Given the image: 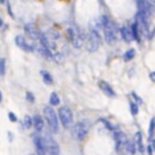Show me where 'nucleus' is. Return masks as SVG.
<instances>
[{
    "label": "nucleus",
    "mask_w": 155,
    "mask_h": 155,
    "mask_svg": "<svg viewBox=\"0 0 155 155\" xmlns=\"http://www.w3.org/2000/svg\"><path fill=\"white\" fill-rule=\"evenodd\" d=\"M41 75H42V78H43V81H44L47 85H53L54 79H53V76H51V74H50L48 71L42 69V71H41Z\"/></svg>",
    "instance_id": "17"
},
{
    "label": "nucleus",
    "mask_w": 155,
    "mask_h": 155,
    "mask_svg": "<svg viewBox=\"0 0 155 155\" xmlns=\"http://www.w3.org/2000/svg\"><path fill=\"white\" fill-rule=\"evenodd\" d=\"M135 49H129L125 51V54H124V61H130L135 57Z\"/></svg>",
    "instance_id": "21"
},
{
    "label": "nucleus",
    "mask_w": 155,
    "mask_h": 155,
    "mask_svg": "<svg viewBox=\"0 0 155 155\" xmlns=\"http://www.w3.org/2000/svg\"><path fill=\"white\" fill-rule=\"evenodd\" d=\"M149 78L152 79V81H153V82H155V71H154V72H152V73L149 74Z\"/></svg>",
    "instance_id": "29"
},
{
    "label": "nucleus",
    "mask_w": 155,
    "mask_h": 155,
    "mask_svg": "<svg viewBox=\"0 0 155 155\" xmlns=\"http://www.w3.org/2000/svg\"><path fill=\"white\" fill-rule=\"evenodd\" d=\"M5 59L4 57H1L0 59V74H1V76H4L5 75Z\"/></svg>",
    "instance_id": "25"
},
{
    "label": "nucleus",
    "mask_w": 155,
    "mask_h": 155,
    "mask_svg": "<svg viewBox=\"0 0 155 155\" xmlns=\"http://www.w3.org/2000/svg\"><path fill=\"white\" fill-rule=\"evenodd\" d=\"M85 45H86V49L88 51H91V53H93V51H96L98 48H99V44H100V36L99 34L92 29L91 32H89L88 36H86V40H85Z\"/></svg>",
    "instance_id": "6"
},
{
    "label": "nucleus",
    "mask_w": 155,
    "mask_h": 155,
    "mask_svg": "<svg viewBox=\"0 0 155 155\" xmlns=\"http://www.w3.org/2000/svg\"><path fill=\"white\" fill-rule=\"evenodd\" d=\"M15 41H16V44H17L22 50L28 51V53H31V51H34V45L30 44V43H29L27 40H25V38H24L22 35L16 36Z\"/></svg>",
    "instance_id": "11"
},
{
    "label": "nucleus",
    "mask_w": 155,
    "mask_h": 155,
    "mask_svg": "<svg viewBox=\"0 0 155 155\" xmlns=\"http://www.w3.org/2000/svg\"><path fill=\"white\" fill-rule=\"evenodd\" d=\"M133 96L135 97V99H136V101H140V103H141V98H140V97H137V96H136L135 93H133Z\"/></svg>",
    "instance_id": "31"
},
{
    "label": "nucleus",
    "mask_w": 155,
    "mask_h": 155,
    "mask_svg": "<svg viewBox=\"0 0 155 155\" xmlns=\"http://www.w3.org/2000/svg\"><path fill=\"white\" fill-rule=\"evenodd\" d=\"M99 24L100 27L104 30V38L108 44H113L116 43L117 40V29H116L115 24L106 17V16H101L99 18Z\"/></svg>",
    "instance_id": "2"
},
{
    "label": "nucleus",
    "mask_w": 155,
    "mask_h": 155,
    "mask_svg": "<svg viewBox=\"0 0 155 155\" xmlns=\"http://www.w3.org/2000/svg\"><path fill=\"white\" fill-rule=\"evenodd\" d=\"M43 113H44V117L49 124V128H50V130L53 131L54 134H56L59 131V117H57V115L56 112L54 111L53 108H50V106H45L43 109Z\"/></svg>",
    "instance_id": "3"
},
{
    "label": "nucleus",
    "mask_w": 155,
    "mask_h": 155,
    "mask_svg": "<svg viewBox=\"0 0 155 155\" xmlns=\"http://www.w3.org/2000/svg\"><path fill=\"white\" fill-rule=\"evenodd\" d=\"M27 99L30 101V103H35V97L31 92H27Z\"/></svg>",
    "instance_id": "27"
},
{
    "label": "nucleus",
    "mask_w": 155,
    "mask_h": 155,
    "mask_svg": "<svg viewBox=\"0 0 155 155\" xmlns=\"http://www.w3.org/2000/svg\"><path fill=\"white\" fill-rule=\"evenodd\" d=\"M119 32H121V37L123 38V41H125V42H128V43L135 40V38H134V35H133V32H131V29L123 27V28H121Z\"/></svg>",
    "instance_id": "13"
},
{
    "label": "nucleus",
    "mask_w": 155,
    "mask_h": 155,
    "mask_svg": "<svg viewBox=\"0 0 155 155\" xmlns=\"http://www.w3.org/2000/svg\"><path fill=\"white\" fill-rule=\"evenodd\" d=\"M49 103H50V105L51 106H57L60 104V98L57 96L56 92H53L50 94V98H49Z\"/></svg>",
    "instance_id": "19"
},
{
    "label": "nucleus",
    "mask_w": 155,
    "mask_h": 155,
    "mask_svg": "<svg viewBox=\"0 0 155 155\" xmlns=\"http://www.w3.org/2000/svg\"><path fill=\"white\" fill-rule=\"evenodd\" d=\"M45 143H47V152L49 155H60V147L59 143L51 137V136H47L45 137Z\"/></svg>",
    "instance_id": "10"
},
{
    "label": "nucleus",
    "mask_w": 155,
    "mask_h": 155,
    "mask_svg": "<svg viewBox=\"0 0 155 155\" xmlns=\"http://www.w3.org/2000/svg\"><path fill=\"white\" fill-rule=\"evenodd\" d=\"M88 130H89V122L87 119L79 121L73 126V136L76 140H82L88 134Z\"/></svg>",
    "instance_id": "4"
},
{
    "label": "nucleus",
    "mask_w": 155,
    "mask_h": 155,
    "mask_svg": "<svg viewBox=\"0 0 155 155\" xmlns=\"http://www.w3.org/2000/svg\"><path fill=\"white\" fill-rule=\"evenodd\" d=\"M153 150H154V149H153V146H152V145L147 147V152H148V155H152V154H153Z\"/></svg>",
    "instance_id": "28"
},
{
    "label": "nucleus",
    "mask_w": 155,
    "mask_h": 155,
    "mask_svg": "<svg viewBox=\"0 0 155 155\" xmlns=\"http://www.w3.org/2000/svg\"><path fill=\"white\" fill-rule=\"evenodd\" d=\"M152 146H153V149L155 150V140H153V143H152Z\"/></svg>",
    "instance_id": "32"
},
{
    "label": "nucleus",
    "mask_w": 155,
    "mask_h": 155,
    "mask_svg": "<svg viewBox=\"0 0 155 155\" xmlns=\"http://www.w3.org/2000/svg\"><path fill=\"white\" fill-rule=\"evenodd\" d=\"M130 111L133 113V116H136L138 113V105L134 101H130Z\"/></svg>",
    "instance_id": "24"
},
{
    "label": "nucleus",
    "mask_w": 155,
    "mask_h": 155,
    "mask_svg": "<svg viewBox=\"0 0 155 155\" xmlns=\"http://www.w3.org/2000/svg\"><path fill=\"white\" fill-rule=\"evenodd\" d=\"M34 145L37 150V155H45L47 152V143H45V138L40 136L38 134L34 135Z\"/></svg>",
    "instance_id": "9"
},
{
    "label": "nucleus",
    "mask_w": 155,
    "mask_h": 155,
    "mask_svg": "<svg viewBox=\"0 0 155 155\" xmlns=\"http://www.w3.org/2000/svg\"><path fill=\"white\" fill-rule=\"evenodd\" d=\"M130 29H131V32H133V35H134L135 41L140 42V41H141V36H140V25H138V23H137V22L133 23V25L130 27Z\"/></svg>",
    "instance_id": "16"
},
{
    "label": "nucleus",
    "mask_w": 155,
    "mask_h": 155,
    "mask_svg": "<svg viewBox=\"0 0 155 155\" xmlns=\"http://www.w3.org/2000/svg\"><path fill=\"white\" fill-rule=\"evenodd\" d=\"M135 145H136V143H134V142H131V141L128 142V148H126L128 154H130V155H134V154H135V150H136V148H137Z\"/></svg>",
    "instance_id": "23"
},
{
    "label": "nucleus",
    "mask_w": 155,
    "mask_h": 155,
    "mask_svg": "<svg viewBox=\"0 0 155 155\" xmlns=\"http://www.w3.org/2000/svg\"><path fill=\"white\" fill-rule=\"evenodd\" d=\"M154 133H155V117H154V118H152L150 124H149V129H148L149 138H152V137L154 136Z\"/></svg>",
    "instance_id": "22"
},
{
    "label": "nucleus",
    "mask_w": 155,
    "mask_h": 155,
    "mask_svg": "<svg viewBox=\"0 0 155 155\" xmlns=\"http://www.w3.org/2000/svg\"><path fill=\"white\" fill-rule=\"evenodd\" d=\"M67 35H68L69 41L73 43V45H74L75 48H81L84 40H86L85 34H82V32L79 31V30H76L75 27H71V28H68V30H67Z\"/></svg>",
    "instance_id": "5"
},
{
    "label": "nucleus",
    "mask_w": 155,
    "mask_h": 155,
    "mask_svg": "<svg viewBox=\"0 0 155 155\" xmlns=\"http://www.w3.org/2000/svg\"><path fill=\"white\" fill-rule=\"evenodd\" d=\"M136 147L140 154H142V152H143V143H142V135L140 131L136 133Z\"/></svg>",
    "instance_id": "18"
},
{
    "label": "nucleus",
    "mask_w": 155,
    "mask_h": 155,
    "mask_svg": "<svg viewBox=\"0 0 155 155\" xmlns=\"http://www.w3.org/2000/svg\"><path fill=\"white\" fill-rule=\"evenodd\" d=\"M59 119L61 122V124L64 128H71L73 125V113L71 111L69 108L67 106H62L59 110Z\"/></svg>",
    "instance_id": "7"
},
{
    "label": "nucleus",
    "mask_w": 155,
    "mask_h": 155,
    "mask_svg": "<svg viewBox=\"0 0 155 155\" xmlns=\"http://www.w3.org/2000/svg\"><path fill=\"white\" fill-rule=\"evenodd\" d=\"M98 85H99V88L101 89L103 92H104L108 97H115L116 96V93H115V91H113V88L106 82V81H99L98 82Z\"/></svg>",
    "instance_id": "12"
},
{
    "label": "nucleus",
    "mask_w": 155,
    "mask_h": 155,
    "mask_svg": "<svg viewBox=\"0 0 155 155\" xmlns=\"http://www.w3.org/2000/svg\"><path fill=\"white\" fill-rule=\"evenodd\" d=\"M32 119H34V128L36 129V131H37V133L42 131L43 128H44V121H43V118H42V116L35 115Z\"/></svg>",
    "instance_id": "15"
},
{
    "label": "nucleus",
    "mask_w": 155,
    "mask_h": 155,
    "mask_svg": "<svg viewBox=\"0 0 155 155\" xmlns=\"http://www.w3.org/2000/svg\"><path fill=\"white\" fill-rule=\"evenodd\" d=\"M1 4H5V0H1Z\"/></svg>",
    "instance_id": "33"
},
{
    "label": "nucleus",
    "mask_w": 155,
    "mask_h": 155,
    "mask_svg": "<svg viewBox=\"0 0 155 155\" xmlns=\"http://www.w3.org/2000/svg\"><path fill=\"white\" fill-rule=\"evenodd\" d=\"M137 19H138V25H141L145 32L148 31V22L149 17L152 15V5L147 1V0H137Z\"/></svg>",
    "instance_id": "1"
},
{
    "label": "nucleus",
    "mask_w": 155,
    "mask_h": 155,
    "mask_svg": "<svg viewBox=\"0 0 155 155\" xmlns=\"http://www.w3.org/2000/svg\"><path fill=\"white\" fill-rule=\"evenodd\" d=\"M8 118H10L11 122H17V121H18L17 116H16L13 112H8Z\"/></svg>",
    "instance_id": "26"
},
{
    "label": "nucleus",
    "mask_w": 155,
    "mask_h": 155,
    "mask_svg": "<svg viewBox=\"0 0 155 155\" xmlns=\"http://www.w3.org/2000/svg\"><path fill=\"white\" fill-rule=\"evenodd\" d=\"M147 1H148L152 6H155V0H147Z\"/></svg>",
    "instance_id": "30"
},
{
    "label": "nucleus",
    "mask_w": 155,
    "mask_h": 155,
    "mask_svg": "<svg viewBox=\"0 0 155 155\" xmlns=\"http://www.w3.org/2000/svg\"><path fill=\"white\" fill-rule=\"evenodd\" d=\"M113 138L116 141V143H126L128 142L126 135L122 130H119V129H115L113 130Z\"/></svg>",
    "instance_id": "14"
},
{
    "label": "nucleus",
    "mask_w": 155,
    "mask_h": 155,
    "mask_svg": "<svg viewBox=\"0 0 155 155\" xmlns=\"http://www.w3.org/2000/svg\"><path fill=\"white\" fill-rule=\"evenodd\" d=\"M24 30H25V32H27V35L31 38V40H34V41H40L41 37H42V35H43V34L41 32V30L38 29L35 24H31V23L25 24Z\"/></svg>",
    "instance_id": "8"
},
{
    "label": "nucleus",
    "mask_w": 155,
    "mask_h": 155,
    "mask_svg": "<svg viewBox=\"0 0 155 155\" xmlns=\"http://www.w3.org/2000/svg\"><path fill=\"white\" fill-rule=\"evenodd\" d=\"M23 124H24V126L27 128V129H30V128L34 126V119L30 117L29 115H27L24 117V119H23Z\"/></svg>",
    "instance_id": "20"
}]
</instances>
